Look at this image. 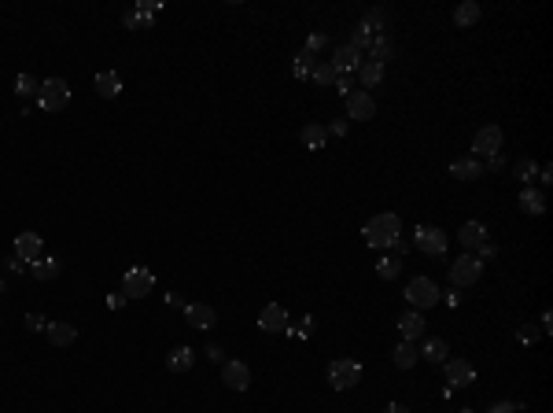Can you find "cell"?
<instances>
[{
	"label": "cell",
	"instance_id": "obj_35",
	"mask_svg": "<svg viewBox=\"0 0 553 413\" xmlns=\"http://www.w3.org/2000/svg\"><path fill=\"white\" fill-rule=\"evenodd\" d=\"M516 177L524 181V185H531V181L539 177V162H535V159H520L516 162Z\"/></svg>",
	"mask_w": 553,
	"mask_h": 413
},
{
	"label": "cell",
	"instance_id": "obj_32",
	"mask_svg": "<svg viewBox=\"0 0 553 413\" xmlns=\"http://www.w3.org/2000/svg\"><path fill=\"white\" fill-rule=\"evenodd\" d=\"M369 52H372V63H384V59H391V56H395V44L377 34V37H372V44H369Z\"/></svg>",
	"mask_w": 553,
	"mask_h": 413
},
{
	"label": "cell",
	"instance_id": "obj_45",
	"mask_svg": "<svg viewBox=\"0 0 553 413\" xmlns=\"http://www.w3.org/2000/svg\"><path fill=\"white\" fill-rule=\"evenodd\" d=\"M137 8H144V11H148V15H159V8H162V4H159V0H140Z\"/></svg>",
	"mask_w": 553,
	"mask_h": 413
},
{
	"label": "cell",
	"instance_id": "obj_36",
	"mask_svg": "<svg viewBox=\"0 0 553 413\" xmlns=\"http://www.w3.org/2000/svg\"><path fill=\"white\" fill-rule=\"evenodd\" d=\"M310 78L317 81V85H336V67H332V63H317Z\"/></svg>",
	"mask_w": 553,
	"mask_h": 413
},
{
	"label": "cell",
	"instance_id": "obj_48",
	"mask_svg": "<svg viewBox=\"0 0 553 413\" xmlns=\"http://www.w3.org/2000/svg\"><path fill=\"white\" fill-rule=\"evenodd\" d=\"M107 306H111V310H119V306H126V295H111V299H107Z\"/></svg>",
	"mask_w": 553,
	"mask_h": 413
},
{
	"label": "cell",
	"instance_id": "obj_22",
	"mask_svg": "<svg viewBox=\"0 0 553 413\" xmlns=\"http://www.w3.org/2000/svg\"><path fill=\"white\" fill-rule=\"evenodd\" d=\"M450 177H458V181H476V177H483V167H480L473 155L454 159V162H450Z\"/></svg>",
	"mask_w": 553,
	"mask_h": 413
},
{
	"label": "cell",
	"instance_id": "obj_34",
	"mask_svg": "<svg viewBox=\"0 0 553 413\" xmlns=\"http://www.w3.org/2000/svg\"><path fill=\"white\" fill-rule=\"evenodd\" d=\"M314 67H317V59H314L310 52H299V56H296V63H291L296 78H310V74H314Z\"/></svg>",
	"mask_w": 553,
	"mask_h": 413
},
{
	"label": "cell",
	"instance_id": "obj_49",
	"mask_svg": "<svg viewBox=\"0 0 553 413\" xmlns=\"http://www.w3.org/2000/svg\"><path fill=\"white\" fill-rule=\"evenodd\" d=\"M391 251H399V255H406V251H410V244H406V240H402V237H399V240H395V244H391Z\"/></svg>",
	"mask_w": 553,
	"mask_h": 413
},
{
	"label": "cell",
	"instance_id": "obj_40",
	"mask_svg": "<svg viewBox=\"0 0 553 413\" xmlns=\"http://www.w3.org/2000/svg\"><path fill=\"white\" fill-rule=\"evenodd\" d=\"M336 89L344 96H351L354 92V74H336Z\"/></svg>",
	"mask_w": 553,
	"mask_h": 413
},
{
	"label": "cell",
	"instance_id": "obj_10",
	"mask_svg": "<svg viewBox=\"0 0 553 413\" xmlns=\"http://www.w3.org/2000/svg\"><path fill=\"white\" fill-rule=\"evenodd\" d=\"M347 114H351L354 122H369L372 114H377V100H372V92H365V89L351 92L347 96Z\"/></svg>",
	"mask_w": 553,
	"mask_h": 413
},
{
	"label": "cell",
	"instance_id": "obj_3",
	"mask_svg": "<svg viewBox=\"0 0 553 413\" xmlns=\"http://www.w3.org/2000/svg\"><path fill=\"white\" fill-rule=\"evenodd\" d=\"M37 100H41L44 111L56 114V111H63V107L71 104V85L63 78H48V81H41V96H37Z\"/></svg>",
	"mask_w": 553,
	"mask_h": 413
},
{
	"label": "cell",
	"instance_id": "obj_17",
	"mask_svg": "<svg viewBox=\"0 0 553 413\" xmlns=\"http://www.w3.org/2000/svg\"><path fill=\"white\" fill-rule=\"evenodd\" d=\"M324 140H329V129L317 126V122H306L299 129V144L306 148V152H317V148H324Z\"/></svg>",
	"mask_w": 553,
	"mask_h": 413
},
{
	"label": "cell",
	"instance_id": "obj_4",
	"mask_svg": "<svg viewBox=\"0 0 553 413\" xmlns=\"http://www.w3.org/2000/svg\"><path fill=\"white\" fill-rule=\"evenodd\" d=\"M480 277H483V262L476 255H468V251L450 266V285L454 288H468V285H476Z\"/></svg>",
	"mask_w": 553,
	"mask_h": 413
},
{
	"label": "cell",
	"instance_id": "obj_31",
	"mask_svg": "<svg viewBox=\"0 0 553 413\" xmlns=\"http://www.w3.org/2000/svg\"><path fill=\"white\" fill-rule=\"evenodd\" d=\"M402 273V258H395V255H384L380 262H377V277L380 280H395Z\"/></svg>",
	"mask_w": 553,
	"mask_h": 413
},
{
	"label": "cell",
	"instance_id": "obj_52",
	"mask_svg": "<svg viewBox=\"0 0 553 413\" xmlns=\"http://www.w3.org/2000/svg\"><path fill=\"white\" fill-rule=\"evenodd\" d=\"M461 413H473V409H461Z\"/></svg>",
	"mask_w": 553,
	"mask_h": 413
},
{
	"label": "cell",
	"instance_id": "obj_16",
	"mask_svg": "<svg viewBox=\"0 0 553 413\" xmlns=\"http://www.w3.org/2000/svg\"><path fill=\"white\" fill-rule=\"evenodd\" d=\"M332 67H336V74H354L358 67H362V52H354L351 44H339L336 52H332Z\"/></svg>",
	"mask_w": 553,
	"mask_h": 413
},
{
	"label": "cell",
	"instance_id": "obj_9",
	"mask_svg": "<svg viewBox=\"0 0 553 413\" xmlns=\"http://www.w3.org/2000/svg\"><path fill=\"white\" fill-rule=\"evenodd\" d=\"M221 384L233 388V391H248V388H251V369H248V361H240V358L225 361V366H221Z\"/></svg>",
	"mask_w": 553,
	"mask_h": 413
},
{
	"label": "cell",
	"instance_id": "obj_27",
	"mask_svg": "<svg viewBox=\"0 0 553 413\" xmlns=\"http://www.w3.org/2000/svg\"><path fill=\"white\" fill-rule=\"evenodd\" d=\"M59 270H63L59 258H37L34 266H30V277H34V280H56Z\"/></svg>",
	"mask_w": 553,
	"mask_h": 413
},
{
	"label": "cell",
	"instance_id": "obj_20",
	"mask_svg": "<svg viewBox=\"0 0 553 413\" xmlns=\"http://www.w3.org/2000/svg\"><path fill=\"white\" fill-rule=\"evenodd\" d=\"M458 240H461L465 251L473 255V247H480V244L487 240V225H483V222H465V225H461V233H458Z\"/></svg>",
	"mask_w": 553,
	"mask_h": 413
},
{
	"label": "cell",
	"instance_id": "obj_19",
	"mask_svg": "<svg viewBox=\"0 0 553 413\" xmlns=\"http://www.w3.org/2000/svg\"><path fill=\"white\" fill-rule=\"evenodd\" d=\"M192 366H196V351H192V347H174V351L166 354V369L170 373H188Z\"/></svg>",
	"mask_w": 553,
	"mask_h": 413
},
{
	"label": "cell",
	"instance_id": "obj_23",
	"mask_svg": "<svg viewBox=\"0 0 553 413\" xmlns=\"http://www.w3.org/2000/svg\"><path fill=\"white\" fill-rule=\"evenodd\" d=\"M446 354H450V347H446V340H439V336H428V340H425V347H420V358L435 361V366H443Z\"/></svg>",
	"mask_w": 553,
	"mask_h": 413
},
{
	"label": "cell",
	"instance_id": "obj_29",
	"mask_svg": "<svg viewBox=\"0 0 553 413\" xmlns=\"http://www.w3.org/2000/svg\"><path fill=\"white\" fill-rule=\"evenodd\" d=\"M391 358H395V366H399V369H413V361L420 358V351H417L413 343H406V340H402V343L395 347V354H391Z\"/></svg>",
	"mask_w": 553,
	"mask_h": 413
},
{
	"label": "cell",
	"instance_id": "obj_41",
	"mask_svg": "<svg viewBox=\"0 0 553 413\" xmlns=\"http://www.w3.org/2000/svg\"><path fill=\"white\" fill-rule=\"evenodd\" d=\"M321 48H324V34H310V37H306V48H303V52H310V56H317Z\"/></svg>",
	"mask_w": 553,
	"mask_h": 413
},
{
	"label": "cell",
	"instance_id": "obj_25",
	"mask_svg": "<svg viewBox=\"0 0 553 413\" xmlns=\"http://www.w3.org/2000/svg\"><path fill=\"white\" fill-rule=\"evenodd\" d=\"M358 78H362L365 89H377L384 81V63H372V59H362V67H358Z\"/></svg>",
	"mask_w": 553,
	"mask_h": 413
},
{
	"label": "cell",
	"instance_id": "obj_37",
	"mask_svg": "<svg viewBox=\"0 0 553 413\" xmlns=\"http://www.w3.org/2000/svg\"><path fill=\"white\" fill-rule=\"evenodd\" d=\"M347 44L354 48V52H362V48H369V44H372V37L365 34V30H362V26H358V30H354V34H351V41H347Z\"/></svg>",
	"mask_w": 553,
	"mask_h": 413
},
{
	"label": "cell",
	"instance_id": "obj_26",
	"mask_svg": "<svg viewBox=\"0 0 553 413\" xmlns=\"http://www.w3.org/2000/svg\"><path fill=\"white\" fill-rule=\"evenodd\" d=\"M480 15H483V8L476 4V0H465V4H458V11H454V23L468 30V26L480 23Z\"/></svg>",
	"mask_w": 553,
	"mask_h": 413
},
{
	"label": "cell",
	"instance_id": "obj_44",
	"mask_svg": "<svg viewBox=\"0 0 553 413\" xmlns=\"http://www.w3.org/2000/svg\"><path fill=\"white\" fill-rule=\"evenodd\" d=\"M4 266H8L11 273H23V270H26V262H23V258H15V255H11V258L4 262Z\"/></svg>",
	"mask_w": 553,
	"mask_h": 413
},
{
	"label": "cell",
	"instance_id": "obj_50",
	"mask_svg": "<svg viewBox=\"0 0 553 413\" xmlns=\"http://www.w3.org/2000/svg\"><path fill=\"white\" fill-rule=\"evenodd\" d=\"M539 181H542V185H549V181H553V170H549V167H539Z\"/></svg>",
	"mask_w": 553,
	"mask_h": 413
},
{
	"label": "cell",
	"instance_id": "obj_47",
	"mask_svg": "<svg viewBox=\"0 0 553 413\" xmlns=\"http://www.w3.org/2000/svg\"><path fill=\"white\" fill-rule=\"evenodd\" d=\"M329 133H332V137H344V133H347V122H332Z\"/></svg>",
	"mask_w": 553,
	"mask_h": 413
},
{
	"label": "cell",
	"instance_id": "obj_11",
	"mask_svg": "<svg viewBox=\"0 0 553 413\" xmlns=\"http://www.w3.org/2000/svg\"><path fill=\"white\" fill-rule=\"evenodd\" d=\"M473 380H476L473 361H465V358H446V384H450V388H468Z\"/></svg>",
	"mask_w": 553,
	"mask_h": 413
},
{
	"label": "cell",
	"instance_id": "obj_30",
	"mask_svg": "<svg viewBox=\"0 0 553 413\" xmlns=\"http://www.w3.org/2000/svg\"><path fill=\"white\" fill-rule=\"evenodd\" d=\"M387 26V11L384 8H372V11H365V19H362V30L369 37H377V30H384Z\"/></svg>",
	"mask_w": 553,
	"mask_h": 413
},
{
	"label": "cell",
	"instance_id": "obj_43",
	"mask_svg": "<svg viewBox=\"0 0 553 413\" xmlns=\"http://www.w3.org/2000/svg\"><path fill=\"white\" fill-rule=\"evenodd\" d=\"M502 167H506V159H502V152H498V155H491V159H487V170H494V174H498Z\"/></svg>",
	"mask_w": 553,
	"mask_h": 413
},
{
	"label": "cell",
	"instance_id": "obj_33",
	"mask_svg": "<svg viewBox=\"0 0 553 413\" xmlns=\"http://www.w3.org/2000/svg\"><path fill=\"white\" fill-rule=\"evenodd\" d=\"M15 92L19 96H41V81L34 74H19L15 78Z\"/></svg>",
	"mask_w": 553,
	"mask_h": 413
},
{
	"label": "cell",
	"instance_id": "obj_14",
	"mask_svg": "<svg viewBox=\"0 0 553 413\" xmlns=\"http://www.w3.org/2000/svg\"><path fill=\"white\" fill-rule=\"evenodd\" d=\"M41 251H44V244H41L37 233H19V237H15V258H23L26 266H34V262L41 258Z\"/></svg>",
	"mask_w": 553,
	"mask_h": 413
},
{
	"label": "cell",
	"instance_id": "obj_2",
	"mask_svg": "<svg viewBox=\"0 0 553 413\" xmlns=\"http://www.w3.org/2000/svg\"><path fill=\"white\" fill-rule=\"evenodd\" d=\"M439 295H443V292H439V285H435L432 277H413L410 285H406V299H410V306H413L417 313L428 310V306H435Z\"/></svg>",
	"mask_w": 553,
	"mask_h": 413
},
{
	"label": "cell",
	"instance_id": "obj_38",
	"mask_svg": "<svg viewBox=\"0 0 553 413\" xmlns=\"http://www.w3.org/2000/svg\"><path fill=\"white\" fill-rule=\"evenodd\" d=\"M539 333H542V328H535V325H520L516 328V340L520 343H535V340H539Z\"/></svg>",
	"mask_w": 553,
	"mask_h": 413
},
{
	"label": "cell",
	"instance_id": "obj_7",
	"mask_svg": "<svg viewBox=\"0 0 553 413\" xmlns=\"http://www.w3.org/2000/svg\"><path fill=\"white\" fill-rule=\"evenodd\" d=\"M502 152V126H483L476 129V137H473V159L483 155V159H491Z\"/></svg>",
	"mask_w": 553,
	"mask_h": 413
},
{
	"label": "cell",
	"instance_id": "obj_39",
	"mask_svg": "<svg viewBox=\"0 0 553 413\" xmlns=\"http://www.w3.org/2000/svg\"><path fill=\"white\" fill-rule=\"evenodd\" d=\"M26 328H30V333H44L48 318H44V313H26Z\"/></svg>",
	"mask_w": 553,
	"mask_h": 413
},
{
	"label": "cell",
	"instance_id": "obj_18",
	"mask_svg": "<svg viewBox=\"0 0 553 413\" xmlns=\"http://www.w3.org/2000/svg\"><path fill=\"white\" fill-rule=\"evenodd\" d=\"M92 85H96V92H100L104 100H115V96L122 92V78H119V71H100Z\"/></svg>",
	"mask_w": 553,
	"mask_h": 413
},
{
	"label": "cell",
	"instance_id": "obj_1",
	"mask_svg": "<svg viewBox=\"0 0 553 413\" xmlns=\"http://www.w3.org/2000/svg\"><path fill=\"white\" fill-rule=\"evenodd\" d=\"M362 237L369 247H391L399 237H402V222H399V214H377V218H369L365 229H362Z\"/></svg>",
	"mask_w": 553,
	"mask_h": 413
},
{
	"label": "cell",
	"instance_id": "obj_12",
	"mask_svg": "<svg viewBox=\"0 0 553 413\" xmlns=\"http://www.w3.org/2000/svg\"><path fill=\"white\" fill-rule=\"evenodd\" d=\"M185 325L188 328H214L218 325V313H214V306H207V303H188L185 306Z\"/></svg>",
	"mask_w": 553,
	"mask_h": 413
},
{
	"label": "cell",
	"instance_id": "obj_51",
	"mask_svg": "<svg viewBox=\"0 0 553 413\" xmlns=\"http://www.w3.org/2000/svg\"><path fill=\"white\" fill-rule=\"evenodd\" d=\"M384 413H410V409H406L402 402H387V409H384Z\"/></svg>",
	"mask_w": 553,
	"mask_h": 413
},
{
	"label": "cell",
	"instance_id": "obj_15",
	"mask_svg": "<svg viewBox=\"0 0 553 413\" xmlns=\"http://www.w3.org/2000/svg\"><path fill=\"white\" fill-rule=\"evenodd\" d=\"M399 333H402V340H406V343H417V340H425V333H428V321L420 318L417 310H406L402 318H399Z\"/></svg>",
	"mask_w": 553,
	"mask_h": 413
},
{
	"label": "cell",
	"instance_id": "obj_5",
	"mask_svg": "<svg viewBox=\"0 0 553 413\" xmlns=\"http://www.w3.org/2000/svg\"><path fill=\"white\" fill-rule=\"evenodd\" d=\"M358 380H362V361H354V358H339V361H332V366H329V384H332L336 391L354 388Z\"/></svg>",
	"mask_w": 553,
	"mask_h": 413
},
{
	"label": "cell",
	"instance_id": "obj_42",
	"mask_svg": "<svg viewBox=\"0 0 553 413\" xmlns=\"http://www.w3.org/2000/svg\"><path fill=\"white\" fill-rule=\"evenodd\" d=\"M476 251H480V255H476V258H480V262H483V258H491V255H494V244H491V240H483V244H480V247H476Z\"/></svg>",
	"mask_w": 553,
	"mask_h": 413
},
{
	"label": "cell",
	"instance_id": "obj_21",
	"mask_svg": "<svg viewBox=\"0 0 553 413\" xmlns=\"http://www.w3.org/2000/svg\"><path fill=\"white\" fill-rule=\"evenodd\" d=\"M44 336L52 340L56 347H71V343L78 340V328H74V325H67V321H48Z\"/></svg>",
	"mask_w": 553,
	"mask_h": 413
},
{
	"label": "cell",
	"instance_id": "obj_28",
	"mask_svg": "<svg viewBox=\"0 0 553 413\" xmlns=\"http://www.w3.org/2000/svg\"><path fill=\"white\" fill-rule=\"evenodd\" d=\"M122 23H126V30H152L155 26V15H148L144 8H129L122 15Z\"/></svg>",
	"mask_w": 553,
	"mask_h": 413
},
{
	"label": "cell",
	"instance_id": "obj_46",
	"mask_svg": "<svg viewBox=\"0 0 553 413\" xmlns=\"http://www.w3.org/2000/svg\"><path fill=\"white\" fill-rule=\"evenodd\" d=\"M513 409H520V406L516 402H494L491 406V413H513Z\"/></svg>",
	"mask_w": 553,
	"mask_h": 413
},
{
	"label": "cell",
	"instance_id": "obj_6",
	"mask_svg": "<svg viewBox=\"0 0 553 413\" xmlns=\"http://www.w3.org/2000/svg\"><path fill=\"white\" fill-rule=\"evenodd\" d=\"M413 244L425 255H432V258H443L446 255V233H443V229H435V225H420L417 233H413Z\"/></svg>",
	"mask_w": 553,
	"mask_h": 413
},
{
	"label": "cell",
	"instance_id": "obj_8",
	"mask_svg": "<svg viewBox=\"0 0 553 413\" xmlns=\"http://www.w3.org/2000/svg\"><path fill=\"white\" fill-rule=\"evenodd\" d=\"M155 288V277L148 270H126L122 277V295L126 299H140V295H148Z\"/></svg>",
	"mask_w": 553,
	"mask_h": 413
},
{
	"label": "cell",
	"instance_id": "obj_24",
	"mask_svg": "<svg viewBox=\"0 0 553 413\" xmlns=\"http://www.w3.org/2000/svg\"><path fill=\"white\" fill-rule=\"evenodd\" d=\"M520 210L539 218V214L546 210V196H542L539 188H524V192H520Z\"/></svg>",
	"mask_w": 553,
	"mask_h": 413
},
{
	"label": "cell",
	"instance_id": "obj_13",
	"mask_svg": "<svg viewBox=\"0 0 553 413\" xmlns=\"http://www.w3.org/2000/svg\"><path fill=\"white\" fill-rule=\"evenodd\" d=\"M258 328H262V333H288V310L281 303L262 306V313H258Z\"/></svg>",
	"mask_w": 553,
	"mask_h": 413
}]
</instances>
